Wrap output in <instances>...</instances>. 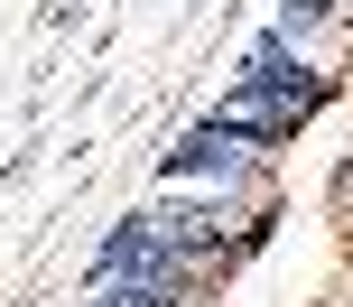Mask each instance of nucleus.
<instances>
[{
    "label": "nucleus",
    "instance_id": "1",
    "mask_svg": "<svg viewBox=\"0 0 353 307\" xmlns=\"http://www.w3.org/2000/svg\"><path fill=\"white\" fill-rule=\"evenodd\" d=\"M168 177H223V186H261V149H251L242 130L205 121V130H186V140L168 149Z\"/></svg>",
    "mask_w": 353,
    "mask_h": 307
}]
</instances>
